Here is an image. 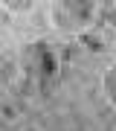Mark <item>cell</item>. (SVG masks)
Masks as SVG:
<instances>
[{
    "label": "cell",
    "mask_w": 116,
    "mask_h": 131,
    "mask_svg": "<svg viewBox=\"0 0 116 131\" xmlns=\"http://www.w3.org/2000/svg\"><path fill=\"white\" fill-rule=\"evenodd\" d=\"M15 12H26V9H32V3H29V0H15V3H9Z\"/></svg>",
    "instance_id": "cell-3"
},
{
    "label": "cell",
    "mask_w": 116,
    "mask_h": 131,
    "mask_svg": "<svg viewBox=\"0 0 116 131\" xmlns=\"http://www.w3.org/2000/svg\"><path fill=\"white\" fill-rule=\"evenodd\" d=\"M55 24L64 29H79L90 18V3H58L55 6Z\"/></svg>",
    "instance_id": "cell-1"
},
{
    "label": "cell",
    "mask_w": 116,
    "mask_h": 131,
    "mask_svg": "<svg viewBox=\"0 0 116 131\" xmlns=\"http://www.w3.org/2000/svg\"><path fill=\"white\" fill-rule=\"evenodd\" d=\"M29 131H32V128H29Z\"/></svg>",
    "instance_id": "cell-4"
},
{
    "label": "cell",
    "mask_w": 116,
    "mask_h": 131,
    "mask_svg": "<svg viewBox=\"0 0 116 131\" xmlns=\"http://www.w3.org/2000/svg\"><path fill=\"white\" fill-rule=\"evenodd\" d=\"M105 90H107V96L116 102V67H110V70L105 73Z\"/></svg>",
    "instance_id": "cell-2"
}]
</instances>
